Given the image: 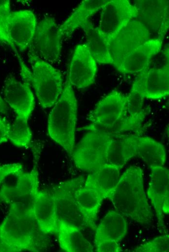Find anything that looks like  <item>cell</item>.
Instances as JSON below:
<instances>
[{
	"instance_id": "15",
	"label": "cell",
	"mask_w": 169,
	"mask_h": 252,
	"mask_svg": "<svg viewBox=\"0 0 169 252\" xmlns=\"http://www.w3.org/2000/svg\"><path fill=\"white\" fill-rule=\"evenodd\" d=\"M36 26V19L32 11L24 10L11 12L8 20L7 34L16 50V47L21 51L29 48Z\"/></svg>"
},
{
	"instance_id": "33",
	"label": "cell",
	"mask_w": 169,
	"mask_h": 252,
	"mask_svg": "<svg viewBox=\"0 0 169 252\" xmlns=\"http://www.w3.org/2000/svg\"><path fill=\"white\" fill-rule=\"evenodd\" d=\"M97 252H120L123 250L118 243L114 240L102 241L95 246Z\"/></svg>"
},
{
	"instance_id": "28",
	"label": "cell",
	"mask_w": 169,
	"mask_h": 252,
	"mask_svg": "<svg viewBox=\"0 0 169 252\" xmlns=\"http://www.w3.org/2000/svg\"><path fill=\"white\" fill-rule=\"evenodd\" d=\"M136 154L150 167L164 166L166 161L164 145L147 136H137Z\"/></svg>"
},
{
	"instance_id": "30",
	"label": "cell",
	"mask_w": 169,
	"mask_h": 252,
	"mask_svg": "<svg viewBox=\"0 0 169 252\" xmlns=\"http://www.w3.org/2000/svg\"><path fill=\"white\" fill-rule=\"evenodd\" d=\"M135 252H168L169 251V236L168 234L156 237L142 244L132 251Z\"/></svg>"
},
{
	"instance_id": "25",
	"label": "cell",
	"mask_w": 169,
	"mask_h": 252,
	"mask_svg": "<svg viewBox=\"0 0 169 252\" xmlns=\"http://www.w3.org/2000/svg\"><path fill=\"white\" fill-rule=\"evenodd\" d=\"M57 235L62 250L68 252H92L94 247L78 226L59 221Z\"/></svg>"
},
{
	"instance_id": "7",
	"label": "cell",
	"mask_w": 169,
	"mask_h": 252,
	"mask_svg": "<svg viewBox=\"0 0 169 252\" xmlns=\"http://www.w3.org/2000/svg\"><path fill=\"white\" fill-rule=\"evenodd\" d=\"M83 175L55 185L51 191L55 203L59 221L75 225L81 229L88 227L76 200V194L84 183Z\"/></svg>"
},
{
	"instance_id": "1",
	"label": "cell",
	"mask_w": 169,
	"mask_h": 252,
	"mask_svg": "<svg viewBox=\"0 0 169 252\" xmlns=\"http://www.w3.org/2000/svg\"><path fill=\"white\" fill-rule=\"evenodd\" d=\"M109 199L116 210L143 225L150 224L153 214L143 185L142 170L131 166L119 177Z\"/></svg>"
},
{
	"instance_id": "23",
	"label": "cell",
	"mask_w": 169,
	"mask_h": 252,
	"mask_svg": "<svg viewBox=\"0 0 169 252\" xmlns=\"http://www.w3.org/2000/svg\"><path fill=\"white\" fill-rule=\"evenodd\" d=\"M109 0H84L82 1L68 17L58 28V35L61 39L69 36L78 28L85 24Z\"/></svg>"
},
{
	"instance_id": "27",
	"label": "cell",
	"mask_w": 169,
	"mask_h": 252,
	"mask_svg": "<svg viewBox=\"0 0 169 252\" xmlns=\"http://www.w3.org/2000/svg\"><path fill=\"white\" fill-rule=\"evenodd\" d=\"M81 28L85 34V45L96 62L100 63L114 64L107 42L98 28L89 20Z\"/></svg>"
},
{
	"instance_id": "34",
	"label": "cell",
	"mask_w": 169,
	"mask_h": 252,
	"mask_svg": "<svg viewBox=\"0 0 169 252\" xmlns=\"http://www.w3.org/2000/svg\"><path fill=\"white\" fill-rule=\"evenodd\" d=\"M11 125L0 116V144L9 140Z\"/></svg>"
},
{
	"instance_id": "10",
	"label": "cell",
	"mask_w": 169,
	"mask_h": 252,
	"mask_svg": "<svg viewBox=\"0 0 169 252\" xmlns=\"http://www.w3.org/2000/svg\"><path fill=\"white\" fill-rule=\"evenodd\" d=\"M138 11L127 0H109L101 8L98 29L108 43L130 21L136 19Z\"/></svg>"
},
{
	"instance_id": "18",
	"label": "cell",
	"mask_w": 169,
	"mask_h": 252,
	"mask_svg": "<svg viewBox=\"0 0 169 252\" xmlns=\"http://www.w3.org/2000/svg\"><path fill=\"white\" fill-rule=\"evenodd\" d=\"M144 100L140 94L130 92L127 96L126 109L123 116L108 133L112 135L131 131L140 135L147 113L144 108Z\"/></svg>"
},
{
	"instance_id": "11",
	"label": "cell",
	"mask_w": 169,
	"mask_h": 252,
	"mask_svg": "<svg viewBox=\"0 0 169 252\" xmlns=\"http://www.w3.org/2000/svg\"><path fill=\"white\" fill-rule=\"evenodd\" d=\"M150 39V32L137 19L129 22L108 43L116 67L136 48Z\"/></svg>"
},
{
	"instance_id": "19",
	"label": "cell",
	"mask_w": 169,
	"mask_h": 252,
	"mask_svg": "<svg viewBox=\"0 0 169 252\" xmlns=\"http://www.w3.org/2000/svg\"><path fill=\"white\" fill-rule=\"evenodd\" d=\"M163 40L150 38L121 61L115 67L123 74L139 73L148 68L151 59L161 49Z\"/></svg>"
},
{
	"instance_id": "37",
	"label": "cell",
	"mask_w": 169,
	"mask_h": 252,
	"mask_svg": "<svg viewBox=\"0 0 169 252\" xmlns=\"http://www.w3.org/2000/svg\"><path fill=\"white\" fill-rule=\"evenodd\" d=\"M0 42H1L0 39Z\"/></svg>"
},
{
	"instance_id": "2",
	"label": "cell",
	"mask_w": 169,
	"mask_h": 252,
	"mask_svg": "<svg viewBox=\"0 0 169 252\" xmlns=\"http://www.w3.org/2000/svg\"><path fill=\"white\" fill-rule=\"evenodd\" d=\"M77 103L68 77L62 92L49 116L48 133L54 141L72 156L75 144Z\"/></svg>"
},
{
	"instance_id": "17",
	"label": "cell",
	"mask_w": 169,
	"mask_h": 252,
	"mask_svg": "<svg viewBox=\"0 0 169 252\" xmlns=\"http://www.w3.org/2000/svg\"><path fill=\"white\" fill-rule=\"evenodd\" d=\"M150 168V181L147 194L161 227L164 225V215L169 213V170L164 166H153Z\"/></svg>"
},
{
	"instance_id": "31",
	"label": "cell",
	"mask_w": 169,
	"mask_h": 252,
	"mask_svg": "<svg viewBox=\"0 0 169 252\" xmlns=\"http://www.w3.org/2000/svg\"><path fill=\"white\" fill-rule=\"evenodd\" d=\"M11 12L10 1L0 0V39L1 42L8 44L17 52L10 42L7 34L8 20Z\"/></svg>"
},
{
	"instance_id": "22",
	"label": "cell",
	"mask_w": 169,
	"mask_h": 252,
	"mask_svg": "<svg viewBox=\"0 0 169 252\" xmlns=\"http://www.w3.org/2000/svg\"><path fill=\"white\" fill-rule=\"evenodd\" d=\"M120 170L106 163L88 175L84 186L95 190L103 199H109L118 181Z\"/></svg>"
},
{
	"instance_id": "21",
	"label": "cell",
	"mask_w": 169,
	"mask_h": 252,
	"mask_svg": "<svg viewBox=\"0 0 169 252\" xmlns=\"http://www.w3.org/2000/svg\"><path fill=\"white\" fill-rule=\"evenodd\" d=\"M138 135H112L107 151L106 163L121 169L131 158L136 156V142Z\"/></svg>"
},
{
	"instance_id": "20",
	"label": "cell",
	"mask_w": 169,
	"mask_h": 252,
	"mask_svg": "<svg viewBox=\"0 0 169 252\" xmlns=\"http://www.w3.org/2000/svg\"><path fill=\"white\" fill-rule=\"evenodd\" d=\"M34 211L40 231L45 234L57 235L58 220L54 199L51 192L38 190Z\"/></svg>"
},
{
	"instance_id": "6",
	"label": "cell",
	"mask_w": 169,
	"mask_h": 252,
	"mask_svg": "<svg viewBox=\"0 0 169 252\" xmlns=\"http://www.w3.org/2000/svg\"><path fill=\"white\" fill-rule=\"evenodd\" d=\"M88 132L77 144L72 157L76 167L92 173L106 163L112 135L95 130Z\"/></svg>"
},
{
	"instance_id": "35",
	"label": "cell",
	"mask_w": 169,
	"mask_h": 252,
	"mask_svg": "<svg viewBox=\"0 0 169 252\" xmlns=\"http://www.w3.org/2000/svg\"><path fill=\"white\" fill-rule=\"evenodd\" d=\"M8 110V108L5 101L0 95V113L6 114Z\"/></svg>"
},
{
	"instance_id": "16",
	"label": "cell",
	"mask_w": 169,
	"mask_h": 252,
	"mask_svg": "<svg viewBox=\"0 0 169 252\" xmlns=\"http://www.w3.org/2000/svg\"><path fill=\"white\" fill-rule=\"evenodd\" d=\"M85 44L75 48L68 77L71 85L83 89L92 84L97 72V63Z\"/></svg>"
},
{
	"instance_id": "5",
	"label": "cell",
	"mask_w": 169,
	"mask_h": 252,
	"mask_svg": "<svg viewBox=\"0 0 169 252\" xmlns=\"http://www.w3.org/2000/svg\"><path fill=\"white\" fill-rule=\"evenodd\" d=\"M30 61L32 64V72L25 82L32 84L42 107H51L62 92L63 75L48 62L38 59Z\"/></svg>"
},
{
	"instance_id": "3",
	"label": "cell",
	"mask_w": 169,
	"mask_h": 252,
	"mask_svg": "<svg viewBox=\"0 0 169 252\" xmlns=\"http://www.w3.org/2000/svg\"><path fill=\"white\" fill-rule=\"evenodd\" d=\"M37 161L31 172L22 170L16 174L17 179L14 186H3L0 190V202L8 205L9 211L35 221L34 205L39 190Z\"/></svg>"
},
{
	"instance_id": "9",
	"label": "cell",
	"mask_w": 169,
	"mask_h": 252,
	"mask_svg": "<svg viewBox=\"0 0 169 252\" xmlns=\"http://www.w3.org/2000/svg\"><path fill=\"white\" fill-rule=\"evenodd\" d=\"M58 28L52 17H45L38 23L29 47V60L38 59L53 63L59 60L61 39L58 35Z\"/></svg>"
},
{
	"instance_id": "32",
	"label": "cell",
	"mask_w": 169,
	"mask_h": 252,
	"mask_svg": "<svg viewBox=\"0 0 169 252\" xmlns=\"http://www.w3.org/2000/svg\"><path fill=\"white\" fill-rule=\"evenodd\" d=\"M23 170L20 163H10L0 165V185L6 177L11 175H16Z\"/></svg>"
},
{
	"instance_id": "8",
	"label": "cell",
	"mask_w": 169,
	"mask_h": 252,
	"mask_svg": "<svg viewBox=\"0 0 169 252\" xmlns=\"http://www.w3.org/2000/svg\"><path fill=\"white\" fill-rule=\"evenodd\" d=\"M127 96L117 90L101 99L87 115L91 124L84 128L108 133L123 116Z\"/></svg>"
},
{
	"instance_id": "13",
	"label": "cell",
	"mask_w": 169,
	"mask_h": 252,
	"mask_svg": "<svg viewBox=\"0 0 169 252\" xmlns=\"http://www.w3.org/2000/svg\"><path fill=\"white\" fill-rule=\"evenodd\" d=\"M134 5L138 11L136 19L163 40L169 26V0H139L135 1Z\"/></svg>"
},
{
	"instance_id": "4",
	"label": "cell",
	"mask_w": 169,
	"mask_h": 252,
	"mask_svg": "<svg viewBox=\"0 0 169 252\" xmlns=\"http://www.w3.org/2000/svg\"><path fill=\"white\" fill-rule=\"evenodd\" d=\"M35 220L9 211L0 224V238L12 252H39L41 238Z\"/></svg>"
},
{
	"instance_id": "14",
	"label": "cell",
	"mask_w": 169,
	"mask_h": 252,
	"mask_svg": "<svg viewBox=\"0 0 169 252\" xmlns=\"http://www.w3.org/2000/svg\"><path fill=\"white\" fill-rule=\"evenodd\" d=\"M4 100L13 110L17 117L28 120L34 106L35 100L30 85L8 76L3 87Z\"/></svg>"
},
{
	"instance_id": "29",
	"label": "cell",
	"mask_w": 169,
	"mask_h": 252,
	"mask_svg": "<svg viewBox=\"0 0 169 252\" xmlns=\"http://www.w3.org/2000/svg\"><path fill=\"white\" fill-rule=\"evenodd\" d=\"M32 138V133L28 120L16 116L11 126L9 140L17 147L26 148L29 146Z\"/></svg>"
},
{
	"instance_id": "36",
	"label": "cell",
	"mask_w": 169,
	"mask_h": 252,
	"mask_svg": "<svg viewBox=\"0 0 169 252\" xmlns=\"http://www.w3.org/2000/svg\"><path fill=\"white\" fill-rule=\"evenodd\" d=\"M0 252H12L10 248L0 238Z\"/></svg>"
},
{
	"instance_id": "12",
	"label": "cell",
	"mask_w": 169,
	"mask_h": 252,
	"mask_svg": "<svg viewBox=\"0 0 169 252\" xmlns=\"http://www.w3.org/2000/svg\"><path fill=\"white\" fill-rule=\"evenodd\" d=\"M131 92L144 98L161 99L169 94V63L159 68H148L140 72L132 85Z\"/></svg>"
},
{
	"instance_id": "26",
	"label": "cell",
	"mask_w": 169,
	"mask_h": 252,
	"mask_svg": "<svg viewBox=\"0 0 169 252\" xmlns=\"http://www.w3.org/2000/svg\"><path fill=\"white\" fill-rule=\"evenodd\" d=\"M75 197L87 226L96 230L98 214L104 199L95 190L84 185L78 189Z\"/></svg>"
},
{
	"instance_id": "24",
	"label": "cell",
	"mask_w": 169,
	"mask_h": 252,
	"mask_svg": "<svg viewBox=\"0 0 169 252\" xmlns=\"http://www.w3.org/2000/svg\"><path fill=\"white\" fill-rule=\"evenodd\" d=\"M127 230L124 216L117 211L110 210L97 227L94 246L106 240H114L118 243L125 236Z\"/></svg>"
}]
</instances>
